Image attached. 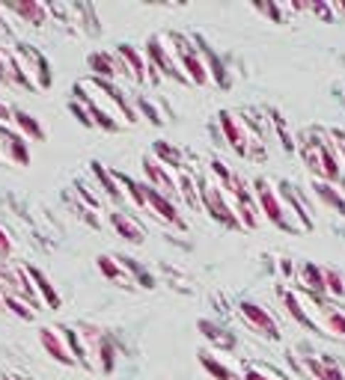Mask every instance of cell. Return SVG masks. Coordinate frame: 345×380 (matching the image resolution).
<instances>
[{
    "label": "cell",
    "mask_w": 345,
    "mask_h": 380,
    "mask_svg": "<svg viewBox=\"0 0 345 380\" xmlns=\"http://www.w3.org/2000/svg\"><path fill=\"white\" fill-rule=\"evenodd\" d=\"M12 125H15V131L24 137V140H45V128L39 125V119L36 116H30L27 110H15L12 113Z\"/></svg>",
    "instance_id": "obj_20"
},
{
    "label": "cell",
    "mask_w": 345,
    "mask_h": 380,
    "mask_svg": "<svg viewBox=\"0 0 345 380\" xmlns=\"http://www.w3.org/2000/svg\"><path fill=\"white\" fill-rule=\"evenodd\" d=\"M203 330H206V336L215 342V344H223V348H233V336H226L221 327H215V324H208V321H203Z\"/></svg>",
    "instance_id": "obj_37"
},
{
    "label": "cell",
    "mask_w": 345,
    "mask_h": 380,
    "mask_svg": "<svg viewBox=\"0 0 345 380\" xmlns=\"http://www.w3.org/2000/svg\"><path fill=\"white\" fill-rule=\"evenodd\" d=\"M218 125H221V134H223V140L233 146V152L235 155H244V158H262V152H259V140H253L250 137V131H248V122H241L235 113H229V110H223L221 116H218Z\"/></svg>",
    "instance_id": "obj_2"
},
{
    "label": "cell",
    "mask_w": 345,
    "mask_h": 380,
    "mask_svg": "<svg viewBox=\"0 0 345 380\" xmlns=\"http://www.w3.org/2000/svg\"><path fill=\"white\" fill-rule=\"evenodd\" d=\"M211 175H215L218 181H221V190L226 193L229 188H233V170H229V163L226 161H221V158H215V161H211Z\"/></svg>",
    "instance_id": "obj_35"
},
{
    "label": "cell",
    "mask_w": 345,
    "mask_h": 380,
    "mask_svg": "<svg viewBox=\"0 0 345 380\" xmlns=\"http://www.w3.org/2000/svg\"><path fill=\"white\" fill-rule=\"evenodd\" d=\"M200 362H203V369H206L211 377H215V380H241V377H238L233 369H226L223 362H218V359L211 357L208 351H203V354H200Z\"/></svg>",
    "instance_id": "obj_28"
},
{
    "label": "cell",
    "mask_w": 345,
    "mask_h": 380,
    "mask_svg": "<svg viewBox=\"0 0 345 380\" xmlns=\"http://www.w3.org/2000/svg\"><path fill=\"white\" fill-rule=\"evenodd\" d=\"M0 84H12L9 80V72H6V60L0 57Z\"/></svg>",
    "instance_id": "obj_46"
},
{
    "label": "cell",
    "mask_w": 345,
    "mask_h": 380,
    "mask_svg": "<svg viewBox=\"0 0 345 380\" xmlns=\"http://www.w3.org/2000/svg\"><path fill=\"white\" fill-rule=\"evenodd\" d=\"M268 116H271V125L277 128V137H280V146L286 148V152H294V140L289 134V125L283 119V113L280 110H268Z\"/></svg>",
    "instance_id": "obj_32"
},
{
    "label": "cell",
    "mask_w": 345,
    "mask_h": 380,
    "mask_svg": "<svg viewBox=\"0 0 345 380\" xmlns=\"http://www.w3.org/2000/svg\"><path fill=\"white\" fill-rule=\"evenodd\" d=\"M69 110L75 113V119H78L80 125H87V128H92V119H90V113H87V107H84V104H78V102H72V104H69Z\"/></svg>",
    "instance_id": "obj_38"
},
{
    "label": "cell",
    "mask_w": 345,
    "mask_h": 380,
    "mask_svg": "<svg viewBox=\"0 0 345 380\" xmlns=\"http://www.w3.org/2000/svg\"><path fill=\"white\" fill-rule=\"evenodd\" d=\"M0 306H4V297H0Z\"/></svg>",
    "instance_id": "obj_50"
},
{
    "label": "cell",
    "mask_w": 345,
    "mask_h": 380,
    "mask_svg": "<svg viewBox=\"0 0 345 380\" xmlns=\"http://www.w3.org/2000/svg\"><path fill=\"white\" fill-rule=\"evenodd\" d=\"M78 214L84 217L90 226H98V217H92V208H84V205H78Z\"/></svg>",
    "instance_id": "obj_43"
},
{
    "label": "cell",
    "mask_w": 345,
    "mask_h": 380,
    "mask_svg": "<svg viewBox=\"0 0 345 380\" xmlns=\"http://www.w3.org/2000/svg\"><path fill=\"white\" fill-rule=\"evenodd\" d=\"M200 51H203V57H206V65H208L211 80H215V84H221V87H229V77H226V72H223V63L215 57V51H211L208 45H203V42H200Z\"/></svg>",
    "instance_id": "obj_29"
},
{
    "label": "cell",
    "mask_w": 345,
    "mask_h": 380,
    "mask_svg": "<svg viewBox=\"0 0 345 380\" xmlns=\"http://www.w3.org/2000/svg\"><path fill=\"white\" fill-rule=\"evenodd\" d=\"M39 344L45 348L48 357H54V359L60 362V366H75V357H72L69 344H65V339H63L60 330L42 327V330H39Z\"/></svg>",
    "instance_id": "obj_12"
},
{
    "label": "cell",
    "mask_w": 345,
    "mask_h": 380,
    "mask_svg": "<svg viewBox=\"0 0 345 380\" xmlns=\"http://www.w3.org/2000/svg\"><path fill=\"white\" fill-rule=\"evenodd\" d=\"M319 327L322 333H331L336 339H345V312L331 306V303H319Z\"/></svg>",
    "instance_id": "obj_15"
},
{
    "label": "cell",
    "mask_w": 345,
    "mask_h": 380,
    "mask_svg": "<svg viewBox=\"0 0 345 380\" xmlns=\"http://www.w3.org/2000/svg\"><path fill=\"white\" fill-rule=\"evenodd\" d=\"M15 57H18V63L24 65V72L33 77L36 89H48V87H51V65H48V60L36 51V48L15 45Z\"/></svg>",
    "instance_id": "obj_6"
},
{
    "label": "cell",
    "mask_w": 345,
    "mask_h": 380,
    "mask_svg": "<svg viewBox=\"0 0 345 380\" xmlns=\"http://www.w3.org/2000/svg\"><path fill=\"white\" fill-rule=\"evenodd\" d=\"M244 380H268V374H265V371H259V369H248Z\"/></svg>",
    "instance_id": "obj_45"
},
{
    "label": "cell",
    "mask_w": 345,
    "mask_h": 380,
    "mask_svg": "<svg viewBox=\"0 0 345 380\" xmlns=\"http://www.w3.org/2000/svg\"><path fill=\"white\" fill-rule=\"evenodd\" d=\"M117 261L122 264V268H128V271L134 273V276H140V273H143V268H140V264H137V259H131V256H120Z\"/></svg>",
    "instance_id": "obj_41"
},
{
    "label": "cell",
    "mask_w": 345,
    "mask_h": 380,
    "mask_svg": "<svg viewBox=\"0 0 345 380\" xmlns=\"http://www.w3.org/2000/svg\"><path fill=\"white\" fill-rule=\"evenodd\" d=\"M280 271H283L286 276H292V273H294V268H292V264H289V261H280Z\"/></svg>",
    "instance_id": "obj_48"
},
{
    "label": "cell",
    "mask_w": 345,
    "mask_h": 380,
    "mask_svg": "<svg viewBox=\"0 0 345 380\" xmlns=\"http://www.w3.org/2000/svg\"><path fill=\"white\" fill-rule=\"evenodd\" d=\"M259 9H262V12H265V15H271V18H274L277 24H280V21H283V18H280V9H277L274 4H268V6H259Z\"/></svg>",
    "instance_id": "obj_44"
},
{
    "label": "cell",
    "mask_w": 345,
    "mask_h": 380,
    "mask_svg": "<svg viewBox=\"0 0 345 380\" xmlns=\"http://www.w3.org/2000/svg\"><path fill=\"white\" fill-rule=\"evenodd\" d=\"M0 148H4V158L18 163V167H27L30 163V143L9 125H0Z\"/></svg>",
    "instance_id": "obj_11"
},
{
    "label": "cell",
    "mask_w": 345,
    "mask_h": 380,
    "mask_svg": "<svg viewBox=\"0 0 345 380\" xmlns=\"http://www.w3.org/2000/svg\"><path fill=\"white\" fill-rule=\"evenodd\" d=\"M301 283H304V288L309 291V297L313 300H324L327 297V288H324V268H319V264H313V261H307L304 268H301Z\"/></svg>",
    "instance_id": "obj_16"
},
{
    "label": "cell",
    "mask_w": 345,
    "mask_h": 380,
    "mask_svg": "<svg viewBox=\"0 0 345 380\" xmlns=\"http://www.w3.org/2000/svg\"><path fill=\"white\" fill-rule=\"evenodd\" d=\"M12 113H15V110H12L6 102H0V125H4V122L9 125V122H12Z\"/></svg>",
    "instance_id": "obj_42"
},
{
    "label": "cell",
    "mask_w": 345,
    "mask_h": 380,
    "mask_svg": "<svg viewBox=\"0 0 345 380\" xmlns=\"http://www.w3.org/2000/svg\"><path fill=\"white\" fill-rule=\"evenodd\" d=\"M4 380H21V377H15V374H4Z\"/></svg>",
    "instance_id": "obj_49"
},
{
    "label": "cell",
    "mask_w": 345,
    "mask_h": 380,
    "mask_svg": "<svg viewBox=\"0 0 345 380\" xmlns=\"http://www.w3.org/2000/svg\"><path fill=\"white\" fill-rule=\"evenodd\" d=\"M117 54H120V60L125 63L128 75L134 77L137 84H146V80H149V75H146V63H143V57H140L137 48H131V45H120V48H117Z\"/></svg>",
    "instance_id": "obj_19"
},
{
    "label": "cell",
    "mask_w": 345,
    "mask_h": 380,
    "mask_svg": "<svg viewBox=\"0 0 345 380\" xmlns=\"http://www.w3.org/2000/svg\"><path fill=\"white\" fill-rule=\"evenodd\" d=\"M313 190H316V196H319L324 205H331L334 211L345 214V193L336 190V185H327V181H316L313 178Z\"/></svg>",
    "instance_id": "obj_24"
},
{
    "label": "cell",
    "mask_w": 345,
    "mask_h": 380,
    "mask_svg": "<svg viewBox=\"0 0 345 380\" xmlns=\"http://www.w3.org/2000/svg\"><path fill=\"white\" fill-rule=\"evenodd\" d=\"M137 279H140V283H143L146 288H152V286H155V276H149V273H146V271H143V273H140Z\"/></svg>",
    "instance_id": "obj_47"
},
{
    "label": "cell",
    "mask_w": 345,
    "mask_h": 380,
    "mask_svg": "<svg viewBox=\"0 0 345 380\" xmlns=\"http://www.w3.org/2000/svg\"><path fill=\"white\" fill-rule=\"evenodd\" d=\"M324 288H327V297H334V300H342L345 297V276L324 268Z\"/></svg>",
    "instance_id": "obj_33"
},
{
    "label": "cell",
    "mask_w": 345,
    "mask_h": 380,
    "mask_svg": "<svg viewBox=\"0 0 345 380\" xmlns=\"http://www.w3.org/2000/svg\"><path fill=\"white\" fill-rule=\"evenodd\" d=\"M137 107H140V113H143V116H149V122H152V125H164V116H161V113H158L152 104L137 102Z\"/></svg>",
    "instance_id": "obj_39"
},
{
    "label": "cell",
    "mask_w": 345,
    "mask_h": 380,
    "mask_svg": "<svg viewBox=\"0 0 345 380\" xmlns=\"http://www.w3.org/2000/svg\"><path fill=\"white\" fill-rule=\"evenodd\" d=\"M60 333H63L65 344H69V351H72L75 362H80V366H87V369H95V362H92V357H90V348H87L84 336H80V330H75V327H60Z\"/></svg>",
    "instance_id": "obj_17"
},
{
    "label": "cell",
    "mask_w": 345,
    "mask_h": 380,
    "mask_svg": "<svg viewBox=\"0 0 345 380\" xmlns=\"http://www.w3.org/2000/svg\"><path fill=\"white\" fill-rule=\"evenodd\" d=\"M283 303H286V309H289V315H292L294 321H298L301 327H307V330H322L319 321H316L313 315H307V309H304V303H301V297H298V294L283 291Z\"/></svg>",
    "instance_id": "obj_23"
},
{
    "label": "cell",
    "mask_w": 345,
    "mask_h": 380,
    "mask_svg": "<svg viewBox=\"0 0 345 380\" xmlns=\"http://www.w3.org/2000/svg\"><path fill=\"white\" fill-rule=\"evenodd\" d=\"M110 226L120 232V238H125L128 244H143V226L125 211H110Z\"/></svg>",
    "instance_id": "obj_14"
},
{
    "label": "cell",
    "mask_w": 345,
    "mask_h": 380,
    "mask_svg": "<svg viewBox=\"0 0 345 380\" xmlns=\"http://www.w3.org/2000/svg\"><path fill=\"white\" fill-rule=\"evenodd\" d=\"M90 167H92V175H95V181H98V185H102V190L110 196V200L113 202H122V190H120V181H117V173H110L107 167H102V161H92L90 163Z\"/></svg>",
    "instance_id": "obj_22"
},
{
    "label": "cell",
    "mask_w": 345,
    "mask_h": 380,
    "mask_svg": "<svg viewBox=\"0 0 345 380\" xmlns=\"http://www.w3.org/2000/svg\"><path fill=\"white\" fill-rule=\"evenodd\" d=\"M9 256H12V241L6 235V229L0 226V259H9Z\"/></svg>",
    "instance_id": "obj_40"
},
{
    "label": "cell",
    "mask_w": 345,
    "mask_h": 380,
    "mask_svg": "<svg viewBox=\"0 0 345 380\" xmlns=\"http://www.w3.org/2000/svg\"><path fill=\"white\" fill-rule=\"evenodd\" d=\"M143 173H146V181H149V188L164 193V196H173L179 193L176 188V178H173V170H167L164 163L155 158V155H143Z\"/></svg>",
    "instance_id": "obj_9"
},
{
    "label": "cell",
    "mask_w": 345,
    "mask_h": 380,
    "mask_svg": "<svg viewBox=\"0 0 345 380\" xmlns=\"http://www.w3.org/2000/svg\"><path fill=\"white\" fill-rule=\"evenodd\" d=\"M117 181H120V188H125V193H128L131 202H134L137 208H143V211H149V202H146V188H143V185H137L134 178H128V175H122V173H117Z\"/></svg>",
    "instance_id": "obj_27"
},
{
    "label": "cell",
    "mask_w": 345,
    "mask_h": 380,
    "mask_svg": "<svg viewBox=\"0 0 345 380\" xmlns=\"http://www.w3.org/2000/svg\"><path fill=\"white\" fill-rule=\"evenodd\" d=\"M322 359V374H319V380H345V371H342V366L334 359V357H319Z\"/></svg>",
    "instance_id": "obj_36"
},
{
    "label": "cell",
    "mask_w": 345,
    "mask_h": 380,
    "mask_svg": "<svg viewBox=\"0 0 345 380\" xmlns=\"http://www.w3.org/2000/svg\"><path fill=\"white\" fill-rule=\"evenodd\" d=\"M72 92H75V102L87 107V113H90V119H92V125H95V128L110 131V134H113V131H120V128H122V125H120V119L113 116L110 110H105L102 104L95 102V98H90V95H87V87H84V84H75V89H72Z\"/></svg>",
    "instance_id": "obj_10"
},
{
    "label": "cell",
    "mask_w": 345,
    "mask_h": 380,
    "mask_svg": "<svg viewBox=\"0 0 345 380\" xmlns=\"http://www.w3.org/2000/svg\"><path fill=\"white\" fill-rule=\"evenodd\" d=\"M200 205L211 214V220H218L226 229H241V220L235 217L233 202L226 200V193L221 190V185H211V181H203L200 188Z\"/></svg>",
    "instance_id": "obj_3"
},
{
    "label": "cell",
    "mask_w": 345,
    "mask_h": 380,
    "mask_svg": "<svg viewBox=\"0 0 345 380\" xmlns=\"http://www.w3.org/2000/svg\"><path fill=\"white\" fill-rule=\"evenodd\" d=\"M152 155L164 163L167 170H185V155H182V148L167 143V140H155V148H152Z\"/></svg>",
    "instance_id": "obj_21"
},
{
    "label": "cell",
    "mask_w": 345,
    "mask_h": 380,
    "mask_svg": "<svg viewBox=\"0 0 345 380\" xmlns=\"http://www.w3.org/2000/svg\"><path fill=\"white\" fill-rule=\"evenodd\" d=\"M95 264H98V271H102L110 283H122V286H131V276L125 273V268L122 264L113 259V256H98L95 259Z\"/></svg>",
    "instance_id": "obj_25"
},
{
    "label": "cell",
    "mask_w": 345,
    "mask_h": 380,
    "mask_svg": "<svg viewBox=\"0 0 345 380\" xmlns=\"http://www.w3.org/2000/svg\"><path fill=\"white\" fill-rule=\"evenodd\" d=\"M304 161L309 173H313L316 181H327V185H339V181H345V170L339 167V152L336 146L327 140L322 131H316V134H309V140L304 143Z\"/></svg>",
    "instance_id": "obj_1"
},
{
    "label": "cell",
    "mask_w": 345,
    "mask_h": 380,
    "mask_svg": "<svg viewBox=\"0 0 345 380\" xmlns=\"http://www.w3.org/2000/svg\"><path fill=\"white\" fill-rule=\"evenodd\" d=\"M6 12H15V15H21L24 21H30L33 27H45L48 24V6L39 4V0H24V4H4Z\"/></svg>",
    "instance_id": "obj_13"
},
{
    "label": "cell",
    "mask_w": 345,
    "mask_h": 380,
    "mask_svg": "<svg viewBox=\"0 0 345 380\" xmlns=\"http://www.w3.org/2000/svg\"><path fill=\"white\" fill-rule=\"evenodd\" d=\"M146 57H149V65L161 77H176V80H182V84H188V77L179 69L176 57L170 54V48H164V36H152L146 42Z\"/></svg>",
    "instance_id": "obj_5"
},
{
    "label": "cell",
    "mask_w": 345,
    "mask_h": 380,
    "mask_svg": "<svg viewBox=\"0 0 345 380\" xmlns=\"http://www.w3.org/2000/svg\"><path fill=\"white\" fill-rule=\"evenodd\" d=\"M92 357H98V369H102L105 374H110L113 369H117V348H113L110 336H105L102 342H98V348L92 351Z\"/></svg>",
    "instance_id": "obj_26"
},
{
    "label": "cell",
    "mask_w": 345,
    "mask_h": 380,
    "mask_svg": "<svg viewBox=\"0 0 345 380\" xmlns=\"http://www.w3.org/2000/svg\"><path fill=\"white\" fill-rule=\"evenodd\" d=\"M238 312H241L244 324H248L253 333L265 336V339H280V327H277V321L271 318L268 309H262V306L253 303V300H244V303L238 306Z\"/></svg>",
    "instance_id": "obj_8"
},
{
    "label": "cell",
    "mask_w": 345,
    "mask_h": 380,
    "mask_svg": "<svg viewBox=\"0 0 345 380\" xmlns=\"http://www.w3.org/2000/svg\"><path fill=\"white\" fill-rule=\"evenodd\" d=\"M256 205H259L262 217H268L274 226H280V229H286V232H292V226L286 220V208H283L280 193H277L274 185H268L265 178L256 181Z\"/></svg>",
    "instance_id": "obj_4"
},
{
    "label": "cell",
    "mask_w": 345,
    "mask_h": 380,
    "mask_svg": "<svg viewBox=\"0 0 345 380\" xmlns=\"http://www.w3.org/2000/svg\"><path fill=\"white\" fill-rule=\"evenodd\" d=\"M4 306L12 309L15 315H18L21 321H33L36 318V309H33L27 300H21V297H12V294H4Z\"/></svg>",
    "instance_id": "obj_34"
},
{
    "label": "cell",
    "mask_w": 345,
    "mask_h": 380,
    "mask_svg": "<svg viewBox=\"0 0 345 380\" xmlns=\"http://www.w3.org/2000/svg\"><path fill=\"white\" fill-rule=\"evenodd\" d=\"M27 276L33 279V286H36V294H39V300L45 303V306H51V309H57L60 306V294H57V288L51 286V279H48L39 268H27Z\"/></svg>",
    "instance_id": "obj_18"
},
{
    "label": "cell",
    "mask_w": 345,
    "mask_h": 380,
    "mask_svg": "<svg viewBox=\"0 0 345 380\" xmlns=\"http://www.w3.org/2000/svg\"><path fill=\"white\" fill-rule=\"evenodd\" d=\"M146 202H149V214H155L158 220L170 223L176 232H188V220L179 214V208H176V202L170 200V196H164V193H158V190H152L149 185H146Z\"/></svg>",
    "instance_id": "obj_7"
},
{
    "label": "cell",
    "mask_w": 345,
    "mask_h": 380,
    "mask_svg": "<svg viewBox=\"0 0 345 380\" xmlns=\"http://www.w3.org/2000/svg\"><path fill=\"white\" fill-rule=\"evenodd\" d=\"M176 188H179V196L185 200L188 208H196V205H200V196H196V190H193V178H191L188 170H182V175H179V181H176Z\"/></svg>",
    "instance_id": "obj_31"
},
{
    "label": "cell",
    "mask_w": 345,
    "mask_h": 380,
    "mask_svg": "<svg viewBox=\"0 0 345 380\" xmlns=\"http://www.w3.org/2000/svg\"><path fill=\"white\" fill-rule=\"evenodd\" d=\"M6 60H9V80H12V84H18V87H24V89H30V92H39L36 84H33V77L24 72V65L18 63V57L9 54Z\"/></svg>",
    "instance_id": "obj_30"
}]
</instances>
